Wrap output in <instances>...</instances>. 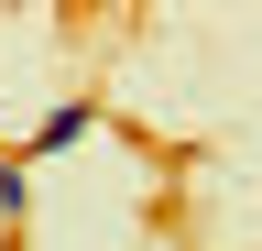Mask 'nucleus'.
I'll return each instance as SVG.
<instances>
[{
  "label": "nucleus",
  "instance_id": "1",
  "mask_svg": "<svg viewBox=\"0 0 262 251\" xmlns=\"http://www.w3.org/2000/svg\"><path fill=\"white\" fill-rule=\"evenodd\" d=\"M88 131H98V109H88V99H66V109H44V120L22 131L11 164H55V153H66V142H88Z\"/></svg>",
  "mask_w": 262,
  "mask_h": 251
}]
</instances>
